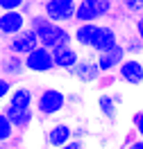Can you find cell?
<instances>
[{"mask_svg":"<svg viewBox=\"0 0 143 149\" xmlns=\"http://www.w3.org/2000/svg\"><path fill=\"white\" fill-rule=\"evenodd\" d=\"M11 88H14V81H11L9 77H5V74H0V104L7 100V95L11 93Z\"/></svg>","mask_w":143,"mask_h":149,"instance_id":"44dd1931","label":"cell"},{"mask_svg":"<svg viewBox=\"0 0 143 149\" xmlns=\"http://www.w3.org/2000/svg\"><path fill=\"white\" fill-rule=\"evenodd\" d=\"M37 45H39L37 34H34V32H32L30 27H23L20 32H16L14 36L7 38V45H5V50H7V52H11V54H20V56H25L30 50H34Z\"/></svg>","mask_w":143,"mask_h":149,"instance_id":"8992f818","label":"cell"},{"mask_svg":"<svg viewBox=\"0 0 143 149\" xmlns=\"http://www.w3.org/2000/svg\"><path fill=\"white\" fill-rule=\"evenodd\" d=\"M98 111H100V115L102 118H107V120H116V115H118V104L114 102V97H111V93H102L100 97H98Z\"/></svg>","mask_w":143,"mask_h":149,"instance_id":"e0dca14e","label":"cell"},{"mask_svg":"<svg viewBox=\"0 0 143 149\" xmlns=\"http://www.w3.org/2000/svg\"><path fill=\"white\" fill-rule=\"evenodd\" d=\"M132 127H134V131H136V136L143 138V111H136L132 115Z\"/></svg>","mask_w":143,"mask_h":149,"instance_id":"7402d4cb","label":"cell"},{"mask_svg":"<svg viewBox=\"0 0 143 149\" xmlns=\"http://www.w3.org/2000/svg\"><path fill=\"white\" fill-rule=\"evenodd\" d=\"M25 72V63H23V56L20 54H2V61H0V74L9 77V79H18Z\"/></svg>","mask_w":143,"mask_h":149,"instance_id":"5bb4252c","label":"cell"},{"mask_svg":"<svg viewBox=\"0 0 143 149\" xmlns=\"http://www.w3.org/2000/svg\"><path fill=\"white\" fill-rule=\"evenodd\" d=\"M118 9L125 11V14L141 16L143 14V0H120V2H118Z\"/></svg>","mask_w":143,"mask_h":149,"instance_id":"ffe728a7","label":"cell"},{"mask_svg":"<svg viewBox=\"0 0 143 149\" xmlns=\"http://www.w3.org/2000/svg\"><path fill=\"white\" fill-rule=\"evenodd\" d=\"M95 25H98V23H75L73 43H75L80 50H89L91 38H93V32H95Z\"/></svg>","mask_w":143,"mask_h":149,"instance_id":"9a60e30c","label":"cell"},{"mask_svg":"<svg viewBox=\"0 0 143 149\" xmlns=\"http://www.w3.org/2000/svg\"><path fill=\"white\" fill-rule=\"evenodd\" d=\"M141 54H143V52H141Z\"/></svg>","mask_w":143,"mask_h":149,"instance_id":"4dcf8cb0","label":"cell"},{"mask_svg":"<svg viewBox=\"0 0 143 149\" xmlns=\"http://www.w3.org/2000/svg\"><path fill=\"white\" fill-rule=\"evenodd\" d=\"M52 52V61H55V70H61V72H70L75 68L77 59H80V47H73V43L68 45H57L50 50Z\"/></svg>","mask_w":143,"mask_h":149,"instance_id":"30bf717a","label":"cell"},{"mask_svg":"<svg viewBox=\"0 0 143 149\" xmlns=\"http://www.w3.org/2000/svg\"><path fill=\"white\" fill-rule=\"evenodd\" d=\"M5 102L16 106H34V91L30 86H14Z\"/></svg>","mask_w":143,"mask_h":149,"instance_id":"2e32d148","label":"cell"},{"mask_svg":"<svg viewBox=\"0 0 143 149\" xmlns=\"http://www.w3.org/2000/svg\"><path fill=\"white\" fill-rule=\"evenodd\" d=\"M134 32H136V36L143 41V14L136 18V23H134Z\"/></svg>","mask_w":143,"mask_h":149,"instance_id":"4316f807","label":"cell"},{"mask_svg":"<svg viewBox=\"0 0 143 149\" xmlns=\"http://www.w3.org/2000/svg\"><path fill=\"white\" fill-rule=\"evenodd\" d=\"M125 147H132V149H143V138H139V140H130Z\"/></svg>","mask_w":143,"mask_h":149,"instance_id":"83f0119b","label":"cell"},{"mask_svg":"<svg viewBox=\"0 0 143 149\" xmlns=\"http://www.w3.org/2000/svg\"><path fill=\"white\" fill-rule=\"evenodd\" d=\"M116 74H118V79L127 86H141L143 84V61L139 56L125 54L123 61L116 68Z\"/></svg>","mask_w":143,"mask_h":149,"instance_id":"5b68a950","label":"cell"},{"mask_svg":"<svg viewBox=\"0 0 143 149\" xmlns=\"http://www.w3.org/2000/svg\"><path fill=\"white\" fill-rule=\"evenodd\" d=\"M93 56H95V61H98L100 72H102V74H111V72H116L118 63L123 61L125 50H123V45H120V43H114L109 50H105V52H98V54H93Z\"/></svg>","mask_w":143,"mask_h":149,"instance_id":"7c38bea8","label":"cell"},{"mask_svg":"<svg viewBox=\"0 0 143 149\" xmlns=\"http://www.w3.org/2000/svg\"><path fill=\"white\" fill-rule=\"evenodd\" d=\"M70 74L77 77V81H82V84H95L98 79H102V72L98 68L95 56H80Z\"/></svg>","mask_w":143,"mask_h":149,"instance_id":"9c48e42d","label":"cell"},{"mask_svg":"<svg viewBox=\"0 0 143 149\" xmlns=\"http://www.w3.org/2000/svg\"><path fill=\"white\" fill-rule=\"evenodd\" d=\"M20 11H23L25 16H32V14L37 11V0H23V5H20Z\"/></svg>","mask_w":143,"mask_h":149,"instance_id":"cb8c5ba5","label":"cell"},{"mask_svg":"<svg viewBox=\"0 0 143 149\" xmlns=\"http://www.w3.org/2000/svg\"><path fill=\"white\" fill-rule=\"evenodd\" d=\"M14 136H16V129H14V124L9 122V118H7L5 113L0 111V147H2L5 142H9Z\"/></svg>","mask_w":143,"mask_h":149,"instance_id":"ac0fdd59","label":"cell"},{"mask_svg":"<svg viewBox=\"0 0 143 149\" xmlns=\"http://www.w3.org/2000/svg\"><path fill=\"white\" fill-rule=\"evenodd\" d=\"M84 145H86V142H84V140H82V138H80V136H77V138H75V136H73V138L68 140V142H66V145H64V147H61V149H82V147H84Z\"/></svg>","mask_w":143,"mask_h":149,"instance_id":"484cf974","label":"cell"},{"mask_svg":"<svg viewBox=\"0 0 143 149\" xmlns=\"http://www.w3.org/2000/svg\"><path fill=\"white\" fill-rule=\"evenodd\" d=\"M102 18H107V14L100 0H77L73 23H100Z\"/></svg>","mask_w":143,"mask_h":149,"instance_id":"52a82bcc","label":"cell"},{"mask_svg":"<svg viewBox=\"0 0 143 149\" xmlns=\"http://www.w3.org/2000/svg\"><path fill=\"white\" fill-rule=\"evenodd\" d=\"M23 27H27V16L20 9H9V11H0V36L9 38L16 32H20Z\"/></svg>","mask_w":143,"mask_h":149,"instance_id":"8fae6325","label":"cell"},{"mask_svg":"<svg viewBox=\"0 0 143 149\" xmlns=\"http://www.w3.org/2000/svg\"><path fill=\"white\" fill-rule=\"evenodd\" d=\"M70 138H73V127L68 122H55L43 133V140L48 147H64Z\"/></svg>","mask_w":143,"mask_h":149,"instance_id":"4fadbf2b","label":"cell"},{"mask_svg":"<svg viewBox=\"0 0 143 149\" xmlns=\"http://www.w3.org/2000/svg\"><path fill=\"white\" fill-rule=\"evenodd\" d=\"M0 111L9 118V122L14 124L16 133H25V131L30 129V124L34 122V118H37L34 106H16V104L2 102V109H0Z\"/></svg>","mask_w":143,"mask_h":149,"instance_id":"277c9868","label":"cell"},{"mask_svg":"<svg viewBox=\"0 0 143 149\" xmlns=\"http://www.w3.org/2000/svg\"><path fill=\"white\" fill-rule=\"evenodd\" d=\"M118 43V32H116L114 25H102L98 23L93 32V38H91V45H89V52L91 54H98V52H105L109 47Z\"/></svg>","mask_w":143,"mask_h":149,"instance_id":"ba28073f","label":"cell"},{"mask_svg":"<svg viewBox=\"0 0 143 149\" xmlns=\"http://www.w3.org/2000/svg\"><path fill=\"white\" fill-rule=\"evenodd\" d=\"M68 104V95L61 91V88H43L39 91V95H34V111L41 118H55L66 109Z\"/></svg>","mask_w":143,"mask_h":149,"instance_id":"6da1fadb","label":"cell"},{"mask_svg":"<svg viewBox=\"0 0 143 149\" xmlns=\"http://www.w3.org/2000/svg\"><path fill=\"white\" fill-rule=\"evenodd\" d=\"M111 97H114L116 104H123V93H118V91H116V93H111Z\"/></svg>","mask_w":143,"mask_h":149,"instance_id":"f1b7e54d","label":"cell"},{"mask_svg":"<svg viewBox=\"0 0 143 149\" xmlns=\"http://www.w3.org/2000/svg\"><path fill=\"white\" fill-rule=\"evenodd\" d=\"M23 63H25V72H34V74H48L55 70L52 52L43 45H37L34 50H30L23 56Z\"/></svg>","mask_w":143,"mask_h":149,"instance_id":"3957f363","label":"cell"},{"mask_svg":"<svg viewBox=\"0 0 143 149\" xmlns=\"http://www.w3.org/2000/svg\"><path fill=\"white\" fill-rule=\"evenodd\" d=\"M0 61H2V52H0Z\"/></svg>","mask_w":143,"mask_h":149,"instance_id":"f546056e","label":"cell"},{"mask_svg":"<svg viewBox=\"0 0 143 149\" xmlns=\"http://www.w3.org/2000/svg\"><path fill=\"white\" fill-rule=\"evenodd\" d=\"M120 45H123V50H125V54H132V56H139L143 52V41L139 36H136V32H134V34H130V36L125 38L123 43H120Z\"/></svg>","mask_w":143,"mask_h":149,"instance_id":"d6986e66","label":"cell"},{"mask_svg":"<svg viewBox=\"0 0 143 149\" xmlns=\"http://www.w3.org/2000/svg\"><path fill=\"white\" fill-rule=\"evenodd\" d=\"M100 2H102V9H105V14H107V16H111V14L118 9V2H120V0H100Z\"/></svg>","mask_w":143,"mask_h":149,"instance_id":"d4e9b609","label":"cell"},{"mask_svg":"<svg viewBox=\"0 0 143 149\" xmlns=\"http://www.w3.org/2000/svg\"><path fill=\"white\" fill-rule=\"evenodd\" d=\"M77 0H41V14L57 25L73 23Z\"/></svg>","mask_w":143,"mask_h":149,"instance_id":"7a4b0ae2","label":"cell"},{"mask_svg":"<svg viewBox=\"0 0 143 149\" xmlns=\"http://www.w3.org/2000/svg\"><path fill=\"white\" fill-rule=\"evenodd\" d=\"M23 0H0V11H9V9H20Z\"/></svg>","mask_w":143,"mask_h":149,"instance_id":"603a6c76","label":"cell"}]
</instances>
